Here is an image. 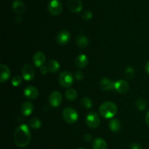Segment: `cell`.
Returning <instances> with one entry per match:
<instances>
[{
	"label": "cell",
	"mask_w": 149,
	"mask_h": 149,
	"mask_svg": "<svg viewBox=\"0 0 149 149\" xmlns=\"http://www.w3.org/2000/svg\"><path fill=\"white\" fill-rule=\"evenodd\" d=\"M16 21H17V23H20V22H21V18L19 16H17V18H16Z\"/></svg>",
	"instance_id": "36"
},
{
	"label": "cell",
	"mask_w": 149,
	"mask_h": 149,
	"mask_svg": "<svg viewBox=\"0 0 149 149\" xmlns=\"http://www.w3.org/2000/svg\"><path fill=\"white\" fill-rule=\"evenodd\" d=\"M77 149H84V148H78Z\"/></svg>",
	"instance_id": "37"
},
{
	"label": "cell",
	"mask_w": 149,
	"mask_h": 149,
	"mask_svg": "<svg viewBox=\"0 0 149 149\" xmlns=\"http://www.w3.org/2000/svg\"><path fill=\"white\" fill-rule=\"evenodd\" d=\"M93 149H107V143L106 140L101 137H97L93 140Z\"/></svg>",
	"instance_id": "19"
},
{
	"label": "cell",
	"mask_w": 149,
	"mask_h": 149,
	"mask_svg": "<svg viewBox=\"0 0 149 149\" xmlns=\"http://www.w3.org/2000/svg\"><path fill=\"white\" fill-rule=\"evenodd\" d=\"M109 127L111 131L117 132V131H119L121 129L122 125H121L120 121L118 119H116V118H115V119H112L109 121Z\"/></svg>",
	"instance_id": "22"
},
{
	"label": "cell",
	"mask_w": 149,
	"mask_h": 149,
	"mask_svg": "<svg viewBox=\"0 0 149 149\" xmlns=\"http://www.w3.org/2000/svg\"><path fill=\"white\" fill-rule=\"evenodd\" d=\"M47 68L49 72L57 73L60 70V64L55 59H51L48 61Z\"/></svg>",
	"instance_id": "21"
},
{
	"label": "cell",
	"mask_w": 149,
	"mask_h": 149,
	"mask_svg": "<svg viewBox=\"0 0 149 149\" xmlns=\"http://www.w3.org/2000/svg\"><path fill=\"white\" fill-rule=\"evenodd\" d=\"M84 77V75H83V73L81 72L80 70H78V71L76 72L75 73V78L77 79V80H81V79H83Z\"/></svg>",
	"instance_id": "30"
},
{
	"label": "cell",
	"mask_w": 149,
	"mask_h": 149,
	"mask_svg": "<svg viewBox=\"0 0 149 149\" xmlns=\"http://www.w3.org/2000/svg\"><path fill=\"white\" fill-rule=\"evenodd\" d=\"M91 140H92V135L90 134L87 133V134H86L85 135H84V140H85L86 142H90L91 141Z\"/></svg>",
	"instance_id": "33"
},
{
	"label": "cell",
	"mask_w": 149,
	"mask_h": 149,
	"mask_svg": "<svg viewBox=\"0 0 149 149\" xmlns=\"http://www.w3.org/2000/svg\"><path fill=\"white\" fill-rule=\"evenodd\" d=\"M86 124L90 128L95 129L99 127L100 124V118L98 114L94 111L88 112L86 116Z\"/></svg>",
	"instance_id": "5"
},
{
	"label": "cell",
	"mask_w": 149,
	"mask_h": 149,
	"mask_svg": "<svg viewBox=\"0 0 149 149\" xmlns=\"http://www.w3.org/2000/svg\"><path fill=\"white\" fill-rule=\"evenodd\" d=\"M70 38H71V35H70L69 32L66 30H63L57 34L56 41L59 45H65L68 43Z\"/></svg>",
	"instance_id": "9"
},
{
	"label": "cell",
	"mask_w": 149,
	"mask_h": 149,
	"mask_svg": "<svg viewBox=\"0 0 149 149\" xmlns=\"http://www.w3.org/2000/svg\"><path fill=\"white\" fill-rule=\"evenodd\" d=\"M146 123L148 125V127H149V111L147 112L146 115Z\"/></svg>",
	"instance_id": "34"
},
{
	"label": "cell",
	"mask_w": 149,
	"mask_h": 149,
	"mask_svg": "<svg viewBox=\"0 0 149 149\" xmlns=\"http://www.w3.org/2000/svg\"><path fill=\"white\" fill-rule=\"evenodd\" d=\"M76 43L79 48H85L89 44V39L85 35L80 34L77 37V39H76Z\"/></svg>",
	"instance_id": "20"
},
{
	"label": "cell",
	"mask_w": 149,
	"mask_h": 149,
	"mask_svg": "<svg viewBox=\"0 0 149 149\" xmlns=\"http://www.w3.org/2000/svg\"><path fill=\"white\" fill-rule=\"evenodd\" d=\"M39 70H40L41 73H42V74H47V72L49 71V70H48L47 67H46V66H45V64H44L43 66H42V67H39Z\"/></svg>",
	"instance_id": "31"
},
{
	"label": "cell",
	"mask_w": 149,
	"mask_h": 149,
	"mask_svg": "<svg viewBox=\"0 0 149 149\" xmlns=\"http://www.w3.org/2000/svg\"><path fill=\"white\" fill-rule=\"evenodd\" d=\"M135 105L140 111H144L147 108V102L144 98L140 97L135 102Z\"/></svg>",
	"instance_id": "23"
},
{
	"label": "cell",
	"mask_w": 149,
	"mask_h": 149,
	"mask_svg": "<svg viewBox=\"0 0 149 149\" xmlns=\"http://www.w3.org/2000/svg\"><path fill=\"white\" fill-rule=\"evenodd\" d=\"M63 97L61 93L58 91H54L50 93L49 96V103L53 108L60 106L62 103Z\"/></svg>",
	"instance_id": "8"
},
{
	"label": "cell",
	"mask_w": 149,
	"mask_h": 149,
	"mask_svg": "<svg viewBox=\"0 0 149 149\" xmlns=\"http://www.w3.org/2000/svg\"><path fill=\"white\" fill-rule=\"evenodd\" d=\"M129 83L124 80H118L114 82V89L119 93H125L129 90Z\"/></svg>",
	"instance_id": "10"
},
{
	"label": "cell",
	"mask_w": 149,
	"mask_h": 149,
	"mask_svg": "<svg viewBox=\"0 0 149 149\" xmlns=\"http://www.w3.org/2000/svg\"><path fill=\"white\" fill-rule=\"evenodd\" d=\"M29 126H30L32 129H39L42 127V121H41V120L39 119L38 118L34 117V118H32L29 121Z\"/></svg>",
	"instance_id": "25"
},
{
	"label": "cell",
	"mask_w": 149,
	"mask_h": 149,
	"mask_svg": "<svg viewBox=\"0 0 149 149\" xmlns=\"http://www.w3.org/2000/svg\"><path fill=\"white\" fill-rule=\"evenodd\" d=\"M22 83V78L20 75H15L12 78L11 83L15 87H18Z\"/></svg>",
	"instance_id": "28"
},
{
	"label": "cell",
	"mask_w": 149,
	"mask_h": 149,
	"mask_svg": "<svg viewBox=\"0 0 149 149\" xmlns=\"http://www.w3.org/2000/svg\"><path fill=\"white\" fill-rule=\"evenodd\" d=\"M135 75V70L132 67H127L125 70V76L128 80H131L133 78Z\"/></svg>",
	"instance_id": "27"
},
{
	"label": "cell",
	"mask_w": 149,
	"mask_h": 149,
	"mask_svg": "<svg viewBox=\"0 0 149 149\" xmlns=\"http://www.w3.org/2000/svg\"><path fill=\"white\" fill-rule=\"evenodd\" d=\"M0 72H1V77H0V82L4 83L8 80L10 77V70L7 66L5 64H0Z\"/></svg>",
	"instance_id": "14"
},
{
	"label": "cell",
	"mask_w": 149,
	"mask_h": 149,
	"mask_svg": "<svg viewBox=\"0 0 149 149\" xmlns=\"http://www.w3.org/2000/svg\"><path fill=\"white\" fill-rule=\"evenodd\" d=\"M68 7L72 13H79L82 10V2L81 0H68Z\"/></svg>",
	"instance_id": "12"
},
{
	"label": "cell",
	"mask_w": 149,
	"mask_h": 149,
	"mask_svg": "<svg viewBox=\"0 0 149 149\" xmlns=\"http://www.w3.org/2000/svg\"><path fill=\"white\" fill-rule=\"evenodd\" d=\"M75 64L78 68L83 69L88 64V58L85 54H79L75 59Z\"/></svg>",
	"instance_id": "16"
},
{
	"label": "cell",
	"mask_w": 149,
	"mask_h": 149,
	"mask_svg": "<svg viewBox=\"0 0 149 149\" xmlns=\"http://www.w3.org/2000/svg\"><path fill=\"white\" fill-rule=\"evenodd\" d=\"M100 86L103 91H111L114 89V83L109 78L104 77L100 80Z\"/></svg>",
	"instance_id": "18"
},
{
	"label": "cell",
	"mask_w": 149,
	"mask_h": 149,
	"mask_svg": "<svg viewBox=\"0 0 149 149\" xmlns=\"http://www.w3.org/2000/svg\"><path fill=\"white\" fill-rule=\"evenodd\" d=\"M13 10L17 15H22L25 12V4L20 0H15L12 4Z\"/></svg>",
	"instance_id": "17"
},
{
	"label": "cell",
	"mask_w": 149,
	"mask_h": 149,
	"mask_svg": "<svg viewBox=\"0 0 149 149\" xmlns=\"http://www.w3.org/2000/svg\"><path fill=\"white\" fill-rule=\"evenodd\" d=\"M48 10L52 15L56 16L61 13L63 10V5L59 0H51L47 6Z\"/></svg>",
	"instance_id": "6"
},
{
	"label": "cell",
	"mask_w": 149,
	"mask_h": 149,
	"mask_svg": "<svg viewBox=\"0 0 149 149\" xmlns=\"http://www.w3.org/2000/svg\"><path fill=\"white\" fill-rule=\"evenodd\" d=\"M15 144L19 148H25L31 142V134L29 127L26 124H21L15 129L13 135Z\"/></svg>",
	"instance_id": "1"
},
{
	"label": "cell",
	"mask_w": 149,
	"mask_h": 149,
	"mask_svg": "<svg viewBox=\"0 0 149 149\" xmlns=\"http://www.w3.org/2000/svg\"><path fill=\"white\" fill-rule=\"evenodd\" d=\"M63 117L64 120L70 124L76 123L79 118V115L77 111L74 108H69V107L64 108V110H63Z\"/></svg>",
	"instance_id": "4"
},
{
	"label": "cell",
	"mask_w": 149,
	"mask_h": 149,
	"mask_svg": "<svg viewBox=\"0 0 149 149\" xmlns=\"http://www.w3.org/2000/svg\"><path fill=\"white\" fill-rule=\"evenodd\" d=\"M130 149H142L141 145L138 143H133L131 144Z\"/></svg>",
	"instance_id": "32"
},
{
	"label": "cell",
	"mask_w": 149,
	"mask_h": 149,
	"mask_svg": "<svg viewBox=\"0 0 149 149\" xmlns=\"http://www.w3.org/2000/svg\"><path fill=\"white\" fill-rule=\"evenodd\" d=\"M99 112L104 118H111L117 112V106L112 102H105L99 108Z\"/></svg>",
	"instance_id": "2"
},
{
	"label": "cell",
	"mask_w": 149,
	"mask_h": 149,
	"mask_svg": "<svg viewBox=\"0 0 149 149\" xmlns=\"http://www.w3.org/2000/svg\"><path fill=\"white\" fill-rule=\"evenodd\" d=\"M145 70L147 73L149 74V60L146 62L145 65Z\"/></svg>",
	"instance_id": "35"
},
{
	"label": "cell",
	"mask_w": 149,
	"mask_h": 149,
	"mask_svg": "<svg viewBox=\"0 0 149 149\" xmlns=\"http://www.w3.org/2000/svg\"><path fill=\"white\" fill-rule=\"evenodd\" d=\"M58 82L62 87L69 88L74 83V76L70 72L63 71L59 74Z\"/></svg>",
	"instance_id": "3"
},
{
	"label": "cell",
	"mask_w": 149,
	"mask_h": 149,
	"mask_svg": "<svg viewBox=\"0 0 149 149\" xmlns=\"http://www.w3.org/2000/svg\"><path fill=\"white\" fill-rule=\"evenodd\" d=\"M81 105L85 109H90L93 107V102H92L91 99L88 96H84L81 99Z\"/></svg>",
	"instance_id": "26"
},
{
	"label": "cell",
	"mask_w": 149,
	"mask_h": 149,
	"mask_svg": "<svg viewBox=\"0 0 149 149\" xmlns=\"http://www.w3.org/2000/svg\"><path fill=\"white\" fill-rule=\"evenodd\" d=\"M46 61V56L42 51L35 53L33 56V62L36 67H41L45 64Z\"/></svg>",
	"instance_id": "11"
},
{
	"label": "cell",
	"mask_w": 149,
	"mask_h": 149,
	"mask_svg": "<svg viewBox=\"0 0 149 149\" xmlns=\"http://www.w3.org/2000/svg\"><path fill=\"white\" fill-rule=\"evenodd\" d=\"M24 95L27 98L31 99H35L39 96V91L36 87L32 86H29L24 89Z\"/></svg>",
	"instance_id": "13"
},
{
	"label": "cell",
	"mask_w": 149,
	"mask_h": 149,
	"mask_svg": "<svg viewBox=\"0 0 149 149\" xmlns=\"http://www.w3.org/2000/svg\"><path fill=\"white\" fill-rule=\"evenodd\" d=\"M21 74L23 78L26 81H31L35 76V70L33 66L30 64H25L21 70Z\"/></svg>",
	"instance_id": "7"
},
{
	"label": "cell",
	"mask_w": 149,
	"mask_h": 149,
	"mask_svg": "<svg viewBox=\"0 0 149 149\" xmlns=\"http://www.w3.org/2000/svg\"><path fill=\"white\" fill-rule=\"evenodd\" d=\"M81 16L82 18V19H84L85 20H90L93 18V13L90 11H89V10H86V11H83L81 13Z\"/></svg>",
	"instance_id": "29"
},
{
	"label": "cell",
	"mask_w": 149,
	"mask_h": 149,
	"mask_svg": "<svg viewBox=\"0 0 149 149\" xmlns=\"http://www.w3.org/2000/svg\"><path fill=\"white\" fill-rule=\"evenodd\" d=\"M65 98L68 99V101H74L77 98V92L75 89H68V90L65 91Z\"/></svg>",
	"instance_id": "24"
},
{
	"label": "cell",
	"mask_w": 149,
	"mask_h": 149,
	"mask_svg": "<svg viewBox=\"0 0 149 149\" xmlns=\"http://www.w3.org/2000/svg\"><path fill=\"white\" fill-rule=\"evenodd\" d=\"M20 110H21V112L23 115H25V116H29L33 111V103L31 102H29V101L24 102L22 104Z\"/></svg>",
	"instance_id": "15"
}]
</instances>
